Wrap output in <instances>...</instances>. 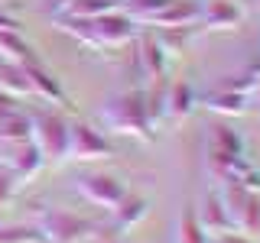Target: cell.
I'll list each match as a JSON object with an SVG mask.
<instances>
[{"label": "cell", "instance_id": "cell-18", "mask_svg": "<svg viewBox=\"0 0 260 243\" xmlns=\"http://www.w3.org/2000/svg\"><path fill=\"white\" fill-rule=\"evenodd\" d=\"M0 91L10 94V97H26V94H32V88H29V81H26V68L0 62Z\"/></svg>", "mask_w": 260, "mask_h": 243}, {"label": "cell", "instance_id": "cell-19", "mask_svg": "<svg viewBox=\"0 0 260 243\" xmlns=\"http://www.w3.org/2000/svg\"><path fill=\"white\" fill-rule=\"evenodd\" d=\"M176 243H208V233L202 230L192 205L185 208L182 214H179V221H176Z\"/></svg>", "mask_w": 260, "mask_h": 243}, {"label": "cell", "instance_id": "cell-3", "mask_svg": "<svg viewBox=\"0 0 260 243\" xmlns=\"http://www.w3.org/2000/svg\"><path fill=\"white\" fill-rule=\"evenodd\" d=\"M29 143L39 149L46 166L59 169L69 162V117L59 110H32L29 113Z\"/></svg>", "mask_w": 260, "mask_h": 243}, {"label": "cell", "instance_id": "cell-17", "mask_svg": "<svg viewBox=\"0 0 260 243\" xmlns=\"http://www.w3.org/2000/svg\"><path fill=\"white\" fill-rule=\"evenodd\" d=\"M205 107L218 117H241L250 107V97L247 94H234V91H221V88H211L205 94Z\"/></svg>", "mask_w": 260, "mask_h": 243}, {"label": "cell", "instance_id": "cell-6", "mask_svg": "<svg viewBox=\"0 0 260 243\" xmlns=\"http://www.w3.org/2000/svg\"><path fill=\"white\" fill-rule=\"evenodd\" d=\"M117 156L111 140L85 120H69V159L75 162H108Z\"/></svg>", "mask_w": 260, "mask_h": 243}, {"label": "cell", "instance_id": "cell-2", "mask_svg": "<svg viewBox=\"0 0 260 243\" xmlns=\"http://www.w3.org/2000/svg\"><path fill=\"white\" fill-rule=\"evenodd\" d=\"M101 120L117 133H127L140 143H153L156 140V127L146 117V104H143V91L134 88V91H120L114 94L108 104L101 107Z\"/></svg>", "mask_w": 260, "mask_h": 243}, {"label": "cell", "instance_id": "cell-9", "mask_svg": "<svg viewBox=\"0 0 260 243\" xmlns=\"http://www.w3.org/2000/svg\"><path fill=\"white\" fill-rule=\"evenodd\" d=\"M247 16L238 0H199V26L208 32H234Z\"/></svg>", "mask_w": 260, "mask_h": 243}, {"label": "cell", "instance_id": "cell-13", "mask_svg": "<svg viewBox=\"0 0 260 243\" xmlns=\"http://www.w3.org/2000/svg\"><path fill=\"white\" fill-rule=\"evenodd\" d=\"M26 81H29V88H32V97L49 101V104H62V107L69 104L65 88L59 85V78H55L43 62H39V65H29V68H26Z\"/></svg>", "mask_w": 260, "mask_h": 243}, {"label": "cell", "instance_id": "cell-12", "mask_svg": "<svg viewBox=\"0 0 260 243\" xmlns=\"http://www.w3.org/2000/svg\"><path fill=\"white\" fill-rule=\"evenodd\" d=\"M0 62L29 68V65H39L43 59H39L36 46H32L23 32H0Z\"/></svg>", "mask_w": 260, "mask_h": 243}, {"label": "cell", "instance_id": "cell-15", "mask_svg": "<svg viewBox=\"0 0 260 243\" xmlns=\"http://www.w3.org/2000/svg\"><path fill=\"white\" fill-rule=\"evenodd\" d=\"M146 214H150V198H143V194H130V191H127L124 198H120V205L111 208L114 230H130V227H137Z\"/></svg>", "mask_w": 260, "mask_h": 243}, {"label": "cell", "instance_id": "cell-30", "mask_svg": "<svg viewBox=\"0 0 260 243\" xmlns=\"http://www.w3.org/2000/svg\"><path fill=\"white\" fill-rule=\"evenodd\" d=\"M94 243H124V240H117V237H101V240H94Z\"/></svg>", "mask_w": 260, "mask_h": 243}, {"label": "cell", "instance_id": "cell-24", "mask_svg": "<svg viewBox=\"0 0 260 243\" xmlns=\"http://www.w3.org/2000/svg\"><path fill=\"white\" fill-rule=\"evenodd\" d=\"M257 75L254 71H238V75H224V78H218V85L215 88H221V91H234V94H247L257 88Z\"/></svg>", "mask_w": 260, "mask_h": 243}, {"label": "cell", "instance_id": "cell-1", "mask_svg": "<svg viewBox=\"0 0 260 243\" xmlns=\"http://www.w3.org/2000/svg\"><path fill=\"white\" fill-rule=\"evenodd\" d=\"M55 26L88 49H124L140 36V26L124 10H111L101 16H62L55 20Z\"/></svg>", "mask_w": 260, "mask_h": 243}, {"label": "cell", "instance_id": "cell-25", "mask_svg": "<svg viewBox=\"0 0 260 243\" xmlns=\"http://www.w3.org/2000/svg\"><path fill=\"white\" fill-rule=\"evenodd\" d=\"M16 191H20V182H16V175L7 172V169H0V208L10 205V201L16 198Z\"/></svg>", "mask_w": 260, "mask_h": 243}, {"label": "cell", "instance_id": "cell-14", "mask_svg": "<svg viewBox=\"0 0 260 243\" xmlns=\"http://www.w3.org/2000/svg\"><path fill=\"white\" fill-rule=\"evenodd\" d=\"M195 104H199L195 88H192L185 78H176V81H169V85H166V117H169V120H185V117H192Z\"/></svg>", "mask_w": 260, "mask_h": 243}, {"label": "cell", "instance_id": "cell-16", "mask_svg": "<svg viewBox=\"0 0 260 243\" xmlns=\"http://www.w3.org/2000/svg\"><path fill=\"white\" fill-rule=\"evenodd\" d=\"M156 29H173V26H199V0H169L166 10L153 23Z\"/></svg>", "mask_w": 260, "mask_h": 243}, {"label": "cell", "instance_id": "cell-5", "mask_svg": "<svg viewBox=\"0 0 260 243\" xmlns=\"http://www.w3.org/2000/svg\"><path fill=\"white\" fill-rule=\"evenodd\" d=\"M218 194H221V205L228 211V217H231L234 230L257 237L260 233V191L244 188L241 182H221Z\"/></svg>", "mask_w": 260, "mask_h": 243}, {"label": "cell", "instance_id": "cell-28", "mask_svg": "<svg viewBox=\"0 0 260 243\" xmlns=\"http://www.w3.org/2000/svg\"><path fill=\"white\" fill-rule=\"evenodd\" d=\"M13 110H20V107H16V97H10V94H4V91H0V120H4V117H10Z\"/></svg>", "mask_w": 260, "mask_h": 243}, {"label": "cell", "instance_id": "cell-21", "mask_svg": "<svg viewBox=\"0 0 260 243\" xmlns=\"http://www.w3.org/2000/svg\"><path fill=\"white\" fill-rule=\"evenodd\" d=\"M0 243H46L36 224H7L0 227Z\"/></svg>", "mask_w": 260, "mask_h": 243}, {"label": "cell", "instance_id": "cell-4", "mask_svg": "<svg viewBox=\"0 0 260 243\" xmlns=\"http://www.w3.org/2000/svg\"><path fill=\"white\" fill-rule=\"evenodd\" d=\"M36 227L43 230L46 243H94L104 237V227L78 217L65 208H43L36 214Z\"/></svg>", "mask_w": 260, "mask_h": 243}, {"label": "cell", "instance_id": "cell-10", "mask_svg": "<svg viewBox=\"0 0 260 243\" xmlns=\"http://www.w3.org/2000/svg\"><path fill=\"white\" fill-rule=\"evenodd\" d=\"M134 49H137V65H140L143 78L153 81V78H162V75H166L169 59H173V55L162 49L156 32H140V36L134 39Z\"/></svg>", "mask_w": 260, "mask_h": 243}, {"label": "cell", "instance_id": "cell-27", "mask_svg": "<svg viewBox=\"0 0 260 243\" xmlns=\"http://www.w3.org/2000/svg\"><path fill=\"white\" fill-rule=\"evenodd\" d=\"M0 32H23V29H20V20L0 10Z\"/></svg>", "mask_w": 260, "mask_h": 243}, {"label": "cell", "instance_id": "cell-31", "mask_svg": "<svg viewBox=\"0 0 260 243\" xmlns=\"http://www.w3.org/2000/svg\"><path fill=\"white\" fill-rule=\"evenodd\" d=\"M250 7H257V10H260V0H250Z\"/></svg>", "mask_w": 260, "mask_h": 243}, {"label": "cell", "instance_id": "cell-32", "mask_svg": "<svg viewBox=\"0 0 260 243\" xmlns=\"http://www.w3.org/2000/svg\"><path fill=\"white\" fill-rule=\"evenodd\" d=\"M238 4H241V7H250V0H238Z\"/></svg>", "mask_w": 260, "mask_h": 243}, {"label": "cell", "instance_id": "cell-11", "mask_svg": "<svg viewBox=\"0 0 260 243\" xmlns=\"http://www.w3.org/2000/svg\"><path fill=\"white\" fill-rule=\"evenodd\" d=\"M192 208H195V217H199L202 230H205L208 237H218V233L234 230V224H231V217H228V211H224L221 194H218V191H205L202 201L192 205Z\"/></svg>", "mask_w": 260, "mask_h": 243}, {"label": "cell", "instance_id": "cell-23", "mask_svg": "<svg viewBox=\"0 0 260 243\" xmlns=\"http://www.w3.org/2000/svg\"><path fill=\"white\" fill-rule=\"evenodd\" d=\"M192 32H195V26H173V29H156V36H159L162 49H166L169 55H176L192 43Z\"/></svg>", "mask_w": 260, "mask_h": 243}, {"label": "cell", "instance_id": "cell-20", "mask_svg": "<svg viewBox=\"0 0 260 243\" xmlns=\"http://www.w3.org/2000/svg\"><path fill=\"white\" fill-rule=\"evenodd\" d=\"M211 152H218V156H244V136L234 127L218 124L215 127V146H211Z\"/></svg>", "mask_w": 260, "mask_h": 243}, {"label": "cell", "instance_id": "cell-7", "mask_svg": "<svg viewBox=\"0 0 260 243\" xmlns=\"http://www.w3.org/2000/svg\"><path fill=\"white\" fill-rule=\"evenodd\" d=\"M0 169L16 175V182H29L46 169V159L29 140H0Z\"/></svg>", "mask_w": 260, "mask_h": 243}, {"label": "cell", "instance_id": "cell-22", "mask_svg": "<svg viewBox=\"0 0 260 243\" xmlns=\"http://www.w3.org/2000/svg\"><path fill=\"white\" fill-rule=\"evenodd\" d=\"M0 140H29V113L13 110L0 120Z\"/></svg>", "mask_w": 260, "mask_h": 243}, {"label": "cell", "instance_id": "cell-8", "mask_svg": "<svg viewBox=\"0 0 260 243\" xmlns=\"http://www.w3.org/2000/svg\"><path fill=\"white\" fill-rule=\"evenodd\" d=\"M75 191L85 201H91V205H98V208H108V211L117 208L120 198L127 194L124 182L114 178V175H108V172H81L75 178Z\"/></svg>", "mask_w": 260, "mask_h": 243}, {"label": "cell", "instance_id": "cell-26", "mask_svg": "<svg viewBox=\"0 0 260 243\" xmlns=\"http://www.w3.org/2000/svg\"><path fill=\"white\" fill-rule=\"evenodd\" d=\"M208 243H257V240H254V237H247V233L228 230V233H218V237H208Z\"/></svg>", "mask_w": 260, "mask_h": 243}, {"label": "cell", "instance_id": "cell-29", "mask_svg": "<svg viewBox=\"0 0 260 243\" xmlns=\"http://www.w3.org/2000/svg\"><path fill=\"white\" fill-rule=\"evenodd\" d=\"M250 101H254L257 107H260V81H257V88H254V91H250Z\"/></svg>", "mask_w": 260, "mask_h": 243}]
</instances>
